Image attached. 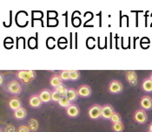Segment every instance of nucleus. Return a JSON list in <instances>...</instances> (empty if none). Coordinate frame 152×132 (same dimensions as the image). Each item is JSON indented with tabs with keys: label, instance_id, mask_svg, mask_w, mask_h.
<instances>
[{
	"label": "nucleus",
	"instance_id": "obj_1",
	"mask_svg": "<svg viewBox=\"0 0 152 132\" xmlns=\"http://www.w3.org/2000/svg\"><path fill=\"white\" fill-rule=\"evenodd\" d=\"M5 90L13 96H18L22 92V86L20 82L17 80H12L10 81L6 86H5Z\"/></svg>",
	"mask_w": 152,
	"mask_h": 132
},
{
	"label": "nucleus",
	"instance_id": "obj_2",
	"mask_svg": "<svg viewBox=\"0 0 152 132\" xmlns=\"http://www.w3.org/2000/svg\"><path fill=\"white\" fill-rule=\"evenodd\" d=\"M88 116L91 120H97L102 117V106L93 104L88 109Z\"/></svg>",
	"mask_w": 152,
	"mask_h": 132
},
{
	"label": "nucleus",
	"instance_id": "obj_3",
	"mask_svg": "<svg viewBox=\"0 0 152 132\" xmlns=\"http://www.w3.org/2000/svg\"><path fill=\"white\" fill-rule=\"evenodd\" d=\"M124 90V85L118 80H112L110 82L108 86V91L110 94H119Z\"/></svg>",
	"mask_w": 152,
	"mask_h": 132
},
{
	"label": "nucleus",
	"instance_id": "obj_4",
	"mask_svg": "<svg viewBox=\"0 0 152 132\" xmlns=\"http://www.w3.org/2000/svg\"><path fill=\"white\" fill-rule=\"evenodd\" d=\"M133 120L138 124H144L148 120V116L146 111L142 108L137 109L133 114Z\"/></svg>",
	"mask_w": 152,
	"mask_h": 132
},
{
	"label": "nucleus",
	"instance_id": "obj_5",
	"mask_svg": "<svg viewBox=\"0 0 152 132\" xmlns=\"http://www.w3.org/2000/svg\"><path fill=\"white\" fill-rule=\"evenodd\" d=\"M15 75L17 79L19 80V82H21L22 83L25 85H29L33 81V79L29 74L28 70H18L15 73Z\"/></svg>",
	"mask_w": 152,
	"mask_h": 132
},
{
	"label": "nucleus",
	"instance_id": "obj_6",
	"mask_svg": "<svg viewBox=\"0 0 152 132\" xmlns=\"http://www.w3.org/2000/svg\"><path fill=\"white\" fill-rule=\"evenodd\" d=\"M77 93H78V96L83 97V98H87V97H90L92 94V90H91V88L87 84H82L80 85L77 88Z\"/></svg>",
	"mask_w": 152,
	"mask_h": 132
},
{
	"label": "nucleus",
	"instance_id": "obj_7",
	"mask_svg": "<svg viewBox=\"0 0 152 132\" xmlns=\"http://www.w3.org/2000/svg\"><path fill=\"white\" fill-rule=\"evenodd\" d=\"M114 113H115L114 108L110 104H104L102 107V117L105 120L110 119V117Z\"/></svg>",
	"mask_w": 152,
	"mask_h": 132
},
{
	"label": "nucleus",
	"instance_id": "obj_8",
	"mask_svg": "<svg viewBox=\"0 0 152 132\" xmlns=\"http://www.w3.org/2000/svg\"><path fill=\"white\" fill-rule=\"evenodd\" d=\"M125 79H126L127 82L131 86H136L138 82L137 74L133 70H129V71L125 72Z\"/></svg>",
	"mask_w": 152,
	"mask_h": 132
},
{
	"label": "nucleus",
	"instance_id": "obj_9",
	"mask_svg": "<svg viewBox=\"0 0 152 132\" xmlns=\"http://www.w3.org/2000/svg\"><path fill=\"white\" fill-rule=\"evenodd\" d=\"M7 106L12 111H16L17 109L22 107V102L18 97H12L8 101Z\"/></svg>",
	"mask_w": 152,
	"mask_h": 132
},
{
	"label": "nucleus",
	"instance_id": "obj_10",
	"mask_svg": "<svg viewBox=\"0 0 152 132\" xmlns=\"http://www.w3.org/2000/svg\"><path fill=\"white\" fill-rule=\"evenodd\" d=\"M28 102H29L30 107H31V108H39V107H41L42 104H43V102L41 101V99H40V97L38 96V94H37H37H35V95H31V96H30V98H29Z\"/></svg>",
	"mask_w": 152,
	"mask_h": 132
},
{
	"label": "nucleus",
	"instance_id": "obj_11",
	"mask_svg": "<svg viewBox=\"0 0 152 132\" xmlns=\"http://www.w3.org/2000/svg\"><path fill=\"white\" fill-rule=\"evenodd\" d=\"M66 115L70 118H76L80 114V108H78L76 104H71L68 108H66Z\"/></svg>",
	"mask_w": 152,
	"mask_h": 132
},
{
	"label": "nucleus",
	"instance_id": "obj_12",
	"mask_svg": "<svg viewBox=\"0 0 152 132\" xmlns=\"http://www.w3.org/2000/svg\"><path fill=\"white\" fill-rule=\"evenodd\" d=\"M141 108L144 110H150L152 108V98L150 96H143L140 100Z\"/></svg>",
	"mask_w": 152,
	"mask_h": 132
},
{
	"label": "nucleus",
	"instance_id": "obj_13",
	"mask_svg": "<svg viewBox=\"0 0 152 132\" xmlns=\"http://www.w3.org/2000/svg\"><path fill=\"white\" fill-rule=\"evenodd\" d=\"M38 96L43 102L47 103L51 101V90H50L48 88H44V89L40 90V92L38 93Z\"/></svg>",
	"mask_w": 152,
	"mask_h": 132
},
{
	"label": "nucleus",
	"instance_id": "obj_14",
	"mask_svg": "<svg viewBox=\"0 0 152 132\" xmlns=\"http://www.w3.org/2000/svg\"><path fill=\"white\" fill-rule=\"evenodd\" d=\"M64 84L63 83V80L61 79L60 75L57 74V73H54L51 75V77L50 78V85L55 89L57 88L58 87H59L60 85Z\"/></svg>",
	"mask_w": 152,
	"mask_h": 132
},
{
	"label": "nucleus",
	"instance_id": "obj_15",
	"mask_svg": "<svg viewBox=\"0 0 152 132\" xmlns=\"http://www.w3.org/2000/svg\"><path fill=\"white\" fill-rule=\"evenodd\" d=\"M26 116H27V111L23 107H21L13 112V117L16 120H23Z\"/></svg>",
	"mask_w": 152,
	"mask_h": 132
},
{
	"label": "nucleus",
	"instance_id": "obj_16",
	"mask_svg": "<svg viewBox=\"0 0 152 132\" xmlns=\"http://www.w3.org/2000/svg\"><path fill=\"white\" fill-rule=\"evenodd\" d=\"M78 96H78V93H77V89H75L73 88H69L65 97H67V99L72 102L74 101H77Z\"/></svg>",
	"mask_w": 152,
	"mask_h": 132
},
{
	"label": "nucleus",
	"instance_id": "obj_17",
	"mask_svg": "<svg viewBox=\"0 0 152 132\" xmlns=\"http://www.w3.org/2000/svg\"><path fill=\"white\" fill-rule=\"evenodd\" d=\"M142 89L144 92L151 93L152 92V81L150 79V77L144 79L142 83Z\"/></svg>",
	"mask_w": 152,
	"mask_h": 132
},
{
	"label": "nucleus",
	"instance_id": "obj_18",
	"mask_svg": "<svg viewBox=\"0 0 152 132\" xmlns=\"http://www.w3.org/2000/svg\"><path fill=\"white\" fill-rule=\"evenodd\" d=\"M38 122L36 118H31L30 120L28 121V123H27V126L28 128L30 129L31 132H35L38 130Z\"/></svg>",
	"mask_w": 152,
	"mask_h": 132
},
{
	"label": "nucleus",
	"instance_id": "obj_19",
	"mask_svg": "<svg viewBox=\"0 0 152 132\" xmlns=\"http://www.w3.org/2000/svg\"><path fill=\"white\" fill-rule=\"evenodd\" d=\"M111 130L114 132H123L124 130V124L123 122L113 123L111 126Z\"/></svg>",
	"mask_w": 152,
	"mask_h": 132
},
{
	"label": "nucleus",
	"instance_id": "obj_20",
	"mask_svg": "<svg viewBox=\"0 0 152 132\" xmlns=\"http://www.w3.org/2000/svg\"><path fill=\"white\" fill-rule=\"evenodd\" d=\"M58 105L60 107H62V108H67L69 106H70L72 103H71V102L69 101L68 99H67V97H61V99L59 100V102H58Z\"/></svg>",
	"mask_w": 152,
	"mask_h": 132
},
{
	"label": "nucleus",
	"instance_id": "obj_21",
	"mask_svg": "<svg viewBox=\"0 0 152 132\" xmlns=\"http://www.w3.org/2000/svg\"><path fill=\"white\" fill-rule=\"evenodd\" d=\"M55 90H56V91H58L59 94H60V96H62V97H64V96H66L67 91H68V88H66V86H65V85L62 84V85H60L59 87H58L57 88H55Z\"/></svg>",
	"mask_w": 152,
	"mask_h": 132
},
{
	"label": "nucleus",
	"instance_id": "obj_22",
	"mask_svg": "<svg viewBox=\"0 0 152 132\" xmlns=\"http://www.w3.org/2000/svg\"><path fill=\"white\" fill-rule=\"evenodd\" d=\"M59 75L63 82H66L70 80V70H61L59 72Z\"/></svg>",
	"mask_w": 152,
	"mask_h": 132
},
{
	"label": "nucleus",
	"instance_id": "obj_23",
	"mask_svg": "<svg viewBox=\"0 0 152 132\" xmlns=\"http://www.w3.org/2000/svg\"><path fill=\"white\" fill-rule=\"evenodd\" d=\"M80 78V72L77 70H70V81H77Z\"/></svg>",
	"mask_w": 152,
	"mask_h": 132
},
{
	"label": "nucleus",
	"instance_id": "obj_24",
	"mask_svg": "<svg viewBox=\"0 0 152 132\" xmlns=\"http://www.w3.org/2000/svg\"><path fill=\"white\" fill-rule=\"evenodd\" d=\"M110 122H112V123H117V122H122V116H121V115L118 113V112H116L115 111V113L112 115V116L110 117Z\"/></svg>",
	"mask_w": 152,
	"mask_h": 132
},
{
	"label": "nucleus",
	"instance_id": "obj_25",
	"mask_svg": "<svg viewBox=\"0 0 152 132\" xmlns=\"http://www.w3.org/2000/svg\"><path fill=\"white\" fill-rule=\"evenodd\" d=\"M62 96H60L58 91H56L55 89L51 90V101L52 102H58L59 100L61 99Z\"/></svg>",
	"mask_w": 152,
	"mask_h": 132
},
{
	"label": "nucleus",
	"instance_id": "obj_26",
	"mask_svg": "<svg viewBox=\"0 0 152 132\" xmlns=\"http://www.w3.org/2000/svg\"><path fill=\"white\" fill-rule=\"evenodd\" d=\"M4 132H17L16 128L12 124H6L4 127Z\"/></svg>",
	"mask_w": 152,
	"mask_h": 132
},
{
	"label": "nucleus",
	"instance_id": "obj_27",
	"mask_svg": "<svg viewBox=\"0 0 152 132\" xmlns=\"http://www.w3.org/2000/svg\"><path fill=\"white\" fill-rule=\"evenodd\" d=\"M17 132H31V131H30V129L28 128L27 125H20L18 128Z\"/></svg>",
	"mask_w": 152,
	"mask_h": 132
},
{
	"label": "nucleus",
	"instance_id": "obj_28",
	"mask_svg": "<svg viewBox=\"0 0 152 132\" xmlns=\"http://www.w3.org/2000/svg\"><path fill=\"white\" fill-rule=\"evenodd\" d=\"M148 131L152 132V122L149 124V126H148Z\"/></svg>",
	"mask_w": 152,
	"mask_h": 132
},
{
	"label": "nucleus",
	"instance_id": "obj_29",
	"mask_svg": "<svg viewBox=\"0 0 152 132\" xmlns=\"http://www.w3.org/2000/svg\"><path fill=\"white\" fill-rule=\"evenodd\" d=\"M3 82H4V75H3V73H1V81H0V84L3 85Z\"/></svg>",
	"mask_w": 152,
	"mask_h": 132
},
{
	"label": "nucleus",
	"instance_id": "obj_30",
	"mask_svg": "<svg viewBox=\"0 0 152 132\" xmlns=\"http://www.w3.org/2000/svg\"><path fill=\"white\" fill-rule=\"evenodd\" d=\"M150 79H151V81H152V73H151V75H150Z\"/></svg>",
	"mask_w": 152,
	"mask_h": 132
},
{
	"label": "nucleus",
	"instance_id": "obj_31",
	"mask_svg": "<svg viewBox=\"0 0 152 132\" xmlns=\"http://www.w3.org/2000/svg\"><path fill=\"white\" fill-rule=\"evenodd\" d=\"M148 132H150V131H148Z\"/></svg>",
	"mask_w": 152,
	"mask_h": 132
}]
</instances>
